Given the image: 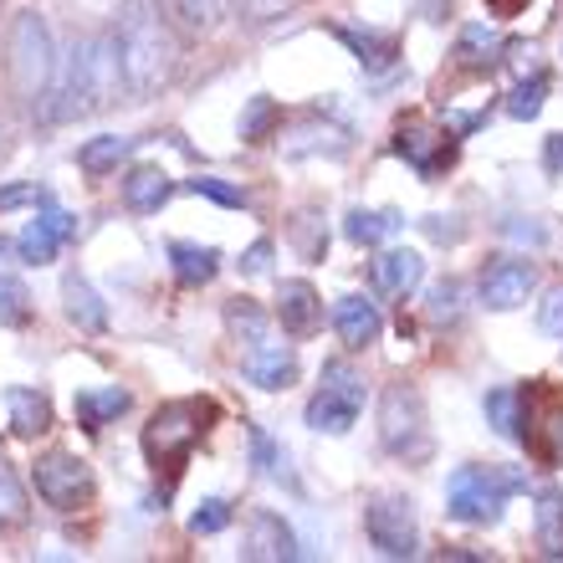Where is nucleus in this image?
Segmentation results:
<instances>
[{
  "mask_svg": "<svg viewBox=\"0 0 563 563\" xmlns=\"http://www.w3.org/2000/svg\"><path fill=\"white\" fill-rule=\"evenodd\" d=\"M113 36H119L129 92L134 98H159L179 73V36L159 15V5L154 0H123L119 21H113Z\"/></svg>",
  "mask_w": 563,
  "mask_h": 563,
  "instance_id": "f257e3e1",
  "label": "nucleus"
},
{
  "mask_svg": "<svg viewBox=\"0 0 563 563\" xmlns=\"http://www.w3.org/2000/svg\"><path fill=\"white\" fill-rule=\"evenodd\" d=\"M512 492H528V476L512 466H461L445 482V512L466 528H492V522H503Z\"/></svg>",
  "mask_w": 563,
  "mask_h": 563,
  "instance_id": "f03ea898",
  "label": "nucleus"
},
{
  "mask_svg": "<svg viewBox=\"0 0 563 563\" xmlns=\"http://www.w3.org/2000/svg\"><path fill=\"white\" fill-rule=\"evenodd\" d=\"M11 88L26 108L46 103V88H52V73H57V46H52V31L36 11H15L11 21Z\"/></svg>",
  "mask_w": 563,
  "mask_h": 563,
  "instance_id": "7ed1b4c3",
  "label": "nucleus"
},
{
  "mask_svg": "<svg viewBox=\"0 0 563 563\" xmlns=\"http://www.w3.org/2000/svg\"><path fill=\"white\" fill-rule=\"evenodd\" d=\"M206 420H210V405L200 400H169L159 405L154 416H148L144 426V456L154 472H179L185 461H190V451L200 445V435H206Z\"/></svg>",
  "mask_w": 563,
  "mask_h": 563,
  "instance_id": "20e7f679",
  "label": "nucleus"
},
{
  "mask_svg": "<svg viewBox=\"0 0 563 563\" xmlns=\"http://www.w3.org/2000/svg\"><path fill=\"white\" fill-rule=\"evenodd\" d=\"M379 445H385L389 456L410 461V466L430 456V416H426L420 389H410V385L385 389V400H379Z\"/></svg>",
  "mask_w": 563,
  "mask_h": 563,
  "instance_id": "39448f33",
  "label": "nucleus"
},
{
  "mask_svg": "<svg viewBox=\"0 0 563 563\" xmlns=\"http://www.w3.org/2000/svg\"><path fill=\"white\" fill-rule=\"evenodd\" d=\"M358 410H364V379L354 374L349 358H328L323 364V385L318 395L308 400V426L318 435H343V430H354Z\"/></svg>",
  "mask_w": 563,
  "mask_h": 563,
  "instance_id": "423d86ee",
  "label": "nucleus"
},
{
  "mask_svg": "<svg viewBox=\"0 0 563 563\" xmlns=\"http://www.w3.org/2000/svg\"><path fill=\"white\" fill-rule=\"evenodd\" d=\"M364 533H369L379 559H416L420 553L416 507H410V497H395V492L369 497V507H364Z\"/></svg>",
  "mask_w": 563,
  "mask_h": 563,
  "instance_id": "0eeeda50",
  "label": "nucleus"
},
{
  "mask_svg": "<svg viewBox=\"0 0 563 563\" xmlns=\"http://www.w3.org/2000/svg\"><path fill=\"white\" fill-rule=\"evenodd\" d=\"M36 497L57 512H73L77 503L92 497V466L77 451H46L36 461Z\"/></svg>",
  "mask_w": 563,
  "mask_h": 563,
  "instance_id": "6e6552de",
  "label": "nucleus"
},
{
  "mask_svg": "<svg viewBox=\"0 0 563 563\" xmlns=\"http://www.w3.org/2000/svg\"><path fill=\"white\" fill-rule=\"evenodd\" d=\"M82 77H88V113H103V108L119 103V88H129V77H123L113 31H98V36L82 42Z\"/></svg>",
  "mask_w": 563,
  "mask_h": 563,
  "instance_id": "1a4fd4ad",
  "label": "nucleus"
},
{
  "mask_svg": "<svg viewBox=\"0 0 563 563\" xmlns=\"http://www.w3.org/2000/svg\"><path fill=\"white\" fill-rule=\"evenodd\" d=\"M395 154H400L410 169H420V175H441L445 164L456 159V134L430 119H405L400 129H395Z\"/></svg>",
  "mask_w": 563,
  "mask_h": 563,
  "instance_id": "9d476101",
  "label": "nucleus"
},
{
  "mask_svg": "<svg viewBox=\"0 0 563 563\" xmlns=\"http://www.w3.org/2000/svg\"><path fill=\"white\" fill-rule=\"evenodd\" d=\"M522 441L533 445L549 466H563V395L522 389Z\"/></svg>",
  "mask_w": 563,
  "mask_h": 563,
  "instance_id": "9b49d317",
  "label": "nucleus"
},
{
  "mask_svg": "<svg viewBox=\"0 0 563 563\" xmlns=\"http://www.w3.org/2000/svg\"><path fill=\"white\" fill-rule=\"evenodd\" d=\"M538 287V267L533 262H522V256H503V262H492L487 272H482V308L492 312H518L528 297H533Z\"/></svg>",
  "mask_w": 563,
  "mask_h": 563,
  "instance_id": "f8f14e48",
  "label": "nucleus"
},
{
  "mask_svg": "<svg viewBox=\"0 0 563 563\" xmlns=\"http://www.w3.org/2000/svg\"><path fill=\"white\" fill-rule=\"evenodd\" d=\"M36 206H42V216H36V221L15 236V252H21V262H26V267H46V262L57 256L62 241L77 236V216H67V210L52 206V195H46V190H42V200H36Z\"/></svg>",
  "mask_w": 563,
  "mask_h": 563,
  "instance_id": "ddd939ff",
  "label": "nucleus"
},
{
  "mask_svg": "<svg viewBox=\"0 0 563 563\" xmlns=\"http://www.w3.org/2000/svg\"><path fill=\"white\" fill-rule=\"evenodd\" d=\"M297 538H292V528L277 518V512H252L246 518V533H241V559L246 563H292L297 559Z\"/></svg>",
  "mask_w": 563,
  "mask_h": 563,
  "instance_id": "4468645a",
  "label": "nucleus"
},
{
  "mask_svg": "<svg viewBox=\"0 0 563 563\" xmlns=\"http://www.w3.org/2000/svg\"><path fill=\"white\" fill-rule=\"evenodd\" d=\"M277 323L292 333V339H312L318 328H323V297H318V287L302 277L282 282L277 287Z\"/></svg>",
  "mask_w": 563,
  "mask_h": 563,
  "instance_id": "2eb2a0df",
  "label": "nucleus"
},
{
  "mask_svg": "<svg viewBox=\"0 0 563 563\" xmlns=\"http://www.w3.org/2000/svg\"><path fill=\"white\" fill-rule=\"evenodd\" d=\"M241 374H246L256 389H287V385H297V354L287 343L262 339L241 354Z\"/></svg>",
  "mask_w": 563,
  "mask_h": 563,
  "instance_id": "dca6fc26",
  "label": "nucleus"
},
{
  "mask_svg": "<svg viewBox=\"0 0 563 563\" xmlns=\"http://www.w3.org/2000/svg\"><path fill=\"white\" fill-rule=\"evenodd\" d=\"M333 328H339L343 349H369V343H379V333H385V318H379V308H374L369 297H339V308H333Z\"/></svg>",
  "mask_w": 563,
  "mask_h": 563,
  "instance_id": "f3484780",
  "label": "nucleus"
},
{
  "mask_svg": "<svg viewBox=\"0 0 563 563\" xmlns=\"http://www.w3.org/2000/svg\"><path fill=\"white\" fill-rule=\"evenodd\" d=\"M169 195H175V179L164 175L159 164H134L129 175H123V206L134 210V216H154V210L169 206Z\"/></svg>",
  "mask_w": 563,
  "mask_h": 563,
  "instance_id": "a211bd4d",
  "label": "nucleus"
},
{
  "mask_svg": "<svg viewBox=\"0 0 563 563\" xmlns=\"http://www.w3.org/2000/svg\"><path fill=\"white\" fill-rule=\"evenodd\" d=\"M369 277L374 287L385 297H405V292H416L420 277H426V262H420V252H405V246H395V252H379L369 262Z\"/></svg>",
  "mask_w": 563,
  "mask_h": 563,
  "instance_id": "6ab92c4d",
  "label": "nucleus"
},
{
  "mask_svg": "<svg viewBox=\"0 0 563 563\" xmlns=\"http://www.w3.org/2000/svg\"><path fill=\"white\" fill-rule=\"evenodd\" d=\"M62 308H67V318H73L82 333H103L108 328L103 297L92 292V282L82 277V272H67V277H62Z\"/></svg>",
  "mask_w": 563,
  "mask_h": 563,
  "instance_id": "aec40b11",
  "label": "nucleus"
},
{
  "mask_svg": "<svg viewBox=\"0 0 563 563\" xmlns=\"http://www.w3.org/2000/svg\"><path fill=\"white\" fill-rule=\"evenodd\" d=\"M129 405H134V395H129V389L103 385V389H82V395L73 400V416H77V426H82V430H103V426H113Z\"/></svg>",
  "mask_w": 563,
  "mask_h": 563,
  "instance_id": "412c9836",
  "label": "nucleus"
},
{
  "mask_svg": "<svg viewBox=\"0 0 563 563\" xmlns=\"http://www.w3.org/2000/svg\"><path fill=\"white\" fill-rule=\"evenodd\" d=\"M339 42L354 52L364 73H389V67H395V57H400V42H395V36H385V31L339 26Z\"/></svg>",
  "mask_w": 563,
  "mask_h": 563,
  "instance_id": "4be33fe9",
  "label": "nucleus"
},
{
  "mask_svg": "<svg viewBox=\"0 0 563 563\" xmlns=\"http://www.w3.org/2000/svg\"><path fill=\"white\" fill-rule=\"evenodd\" d=\"M5 410H11V430L15 435H26V441H36V435L52 426V400H46L42 389L11 385L5 389Z\"/></svg>",
  "mask_w": 563,
  "mask_h": 563,
  "instance_id": "5701e85b",
  "label": "nucleus"
},
{
  "mask_svg": "<svg viewBox=\"0 0 563 563\" xmlns=\"http://www.w3.org/2000/svg\"><path fill=\"white\" fill-rule=\"evenodd\" d=\"M169 267H175L179 287H206L221 272V252L216 246H200V241H175L169 246Z\"/></svg>",
  "mask_w": 563,
  "mask_h": 563,
  "instance_id": "b1692460",
  "label": "nucleus"
},
{
  "mask_svg": "<svg viewBox=\"0 0 563 563\" xmlns=\"http://www.w3.org/2000/svg\"><path fill=\"white\" fill-rule=\"evenodd\" d=\"M134 148H139V139H129V134H98L77 148V169H82V175H113Z\"/></svg>",
  "mask_w": 563,
  "mask_h": 563,
  "instance_id": "393cba45",
  "label": "nucleus"
},
{
  "mask_svg": "<svg viewBox=\"0 0 563 563\" xmlns=\"http://www.w3.org/2000/svg\"><path fill=\"white\" fill-rule=\"evenodd\" d=\"M400 210H364L354 206L349 216H343V236L354 241V246H379L385 236H395L400 231Z\"/></svg>",
  "mask_w": 563,
  "mask_h": 563,
  "instance_id": "a878e982",
  "label": "nucleus"
},
{
  "mask_svg": "<svg viewBox=\"0 0 563 563\" xmlns=\"http://www.w3.org/2000/svg\"><path fill=\"white\" fill-rule=\"evenodd\" d=\"M482 410H487V426L497 430L503 441H522V389L518 385L492 389L487 400H482Z\"/></svg>",
  "mask_w": 563,
  "mask_h": 563,
  "instance_id": "bb28decb",
  "label": "nucleus"
},
{
  "mask_svg": "<svg viewBox=\"0 0 563 563\" xmlns=\"http://www.w3.org/2000/svg\"><path fill=\"white\" fill-rule=\"evenodd\" d=\"M497 52H507V42L492 26H466V31H461V42H456V62H461V67L487 73V67H497Z\"/></svg>",
  "mask_w": 563,
  "mask_h": 563,
  "instance_id": "cd10ccee",
  "label": "nucleus"
},
{
  "mask_svg": "<svg viewBox=\"0 0 563 563\" xmlns=\"http://www.w3.org/2000/svg\"><path fill=\"white\" fill-rule=\"evenodd\" d=\"M31 518V503H26V487L5 456H0V528H21Z\"/></svg>",
  "mask_w": 563,
  "mask_h": 563,
  "instance_id": "c85d7f7f",
  "label": "nucleus"
},
{
  "mask_svg": "<svg viewBox=\"0 0 563 563\" xmlns=\"http://www.w3.org/2000/svg\"><path fill=\"white\" fill-rule=\"evenodd\" d=\"M225 323H231V333H236L241 343H246V349H252V343H262L267 339V312L256 308L252 297H231V308H225Z\"/></svg>",
  "mask_w": 563,
  "mask_h": 563,
  "instance_id": "c756f323",
  "label": "nucleus"
},
{
  "mask_svg": "<svg viewBox=\"0 0 563 563\" xmlns=\"http://www.w3.org/2000/svg\"><path fill=\"white\" fill-rule=\"evenodd\" d=\"M277 103H272L267 92H256L252 103H246V113H241V123H236V134H241V144H262V139L277 129Z\"/></svg>",
  "mask_w": 563,
  "mask_h": 563,
  "instance_id": "7c9ffc66",
  "label": "nucleus"
},
{
  "mask_svg": "<svg viewBox=\"0 0 563 563\" xmlns=\"http://www.w3.org/2000/svg\"><path fill=\"white\" fill-rule=\"evenodd\" d=\"M461 302H466V287H461L456 277L435 282V287H430V297H426L430 323H456V318H461Z\"/></svg>",
  "mask_w": 563,
  "mask_h": 563,
  "instance_id": "2f4dec72",
  "label": "nucleus"
},
{
  "mask_svg": "<svg viewBox=\"0 0 563 563\" xmlns=\"http://www.w3.org/2000/svg\"><path fill=\"white\" fill-rule=\"evenodd\" d=\"M252 461L262 466V476H272V482H292V472H287V451H282L262 426H252Z\"/></svg>",
  "mask_w": 563,
  "mask_h": 563,
  "instance_id": "473e14b6",
  "label": "nucleus"
},
{
  "mask_svg": "<svg viewBox=\"0 0 563 563\" xmlns=\"http://www.w3.org/2000/svg\"><path fill=\"white\" fill-rule=\"evenodd\" d=\"M31 323V292L21 277H0V328H26Z\"/></svg>",
  "mask_w": 563,
  "mask_h": 563,
  "instance_id": "72a5a7b5",
  "label": "nucleus"
},
{
  "mask_svg": "<svg viewBox=\"0 0 563 563\" xmlns=\"http://www.w3.org/2000/svg\"><path fill=\"white\" fill-rule=\"evenodd\" d=\"M543 98H549V77L533 73L528 82H518V88H512V98H507V113L528 123V119H538V113H543Z\"/></svg>",
  "mask_w": 563,
  "mask_h": 563,
  "instance_id": "f704fd0d",
  "label": "nucleus"
},
{
  "mask_svg": "<svg viewBox=\"0 0 563 563\" xmlns=\"http://www.w3.org/2000/svg\"><path fill=\"white\" fill-rule=\"evenodd\" d=\"M292 241H297V252L308 256V262H323V252H328V231H323V221L312 216V210H302L292 221Z\"/></svg>",
  "mask_w": 563,
  "mask_h": 563,
  "instance_id": "c9c22d12",
  "label": "nucleus"
},
{
  "mask_svg": "<svg viewBox=\"0 0 563 563\" xmlns=\"http://www.w3.org/2000/svg\"><path fill=\"white\" fill-rule=\"evenodd\" d=\"M175 15L190 31H216L225 15V0H175Z\"/></svg>",
  "mask_w": 563,
  "mask_h": 563,
  "instance_id": "e433bc0d",
  "label": "nucleus"
},
{
  "mask_svg": "<svg viewBox=\"0 0 563 563\" xmlns=\"http://www.w3.org/2000/svg\"><path fill=\"white\" fill-rule=\"evenodd\" d=\"M190 190L206 195V200H216V206H231V210H246V206H252V200H246V190H236V185H225V179H216V175H195Z\"/></svg>",
  "mask_w": 563,
  "mask_h": 563,
  "instance_id": "4c0bfd02",
  "label": "nucleus"
},
{
  "mask_svg": "<svg viewBox=\"0 0 563 563\" xmlns=\"http://www.w3.org/2000/svg\"><path fill=\"white\" fill-rule=\"evenodd\" d=\"M225 522H231V503H221V497H206V503L195 507V518H190V533H221Z\"/></svg>",
  "mask_w": 563,
  "mask_h": 563,
  "instance_id": "58836bf2",
  "label": "nucleus"
},
{
  "mask_svg": "<svg viewBox=\"0 0 563 563\" xmlns=\"http://www.w3.org/2000/svg\"><path fill=\"white\" fill-rule=\"evenodd\" d=\"M538 328L549 333V339H563V287H553L543 297V308H538Z\"/></svg>",
  "mask_w": 563,
  "mask_h": 563,
  "instance_id": "ea45409f",
  "label": "nucleus"
},
{
  "mask_svg": "<svg viewBox=\"0 0 563 563\" xmlns=\"http://www.w3.org/2000/svg\"><path fill=\"white\" fill-rule=\"evenodd\" d=\"M503 236L522 241V246H543V241H549V231H543L533 216H512V221H503Z\"/></svg>",
  "mask_w": 563,
  "mask_h": 563,
  "instance_id": "a19ab883",
  "label": "nucleus"
},
{
  "mask_svg": "<svg viewBox=\"0 0 563 563\" xmlns=\"http://www.w3.org/2000/svg\"><path fill=\"white\" fill-rule=\"evenodd\" d=\"M231 5H236L252 26H267V21H277V15L287 11V0H231Z\"/></svg>",
  "mask_w": 563,
  "mask_h": 563,
  "instance_id": "79ce46f5",
  "label": "nucleus"
},
{
  "mask_svg": "<svg viewBox=\"0 0 563 563\" xmlns=\"http://www.w3.org/2000/svg\"><path fill=\"white\" fill-rule=\"evenodd\" d=\"M426 236L435 241V246H451V241H461V225H456V216H426Z\"/></svg>",
  "mask_w": 563,
  "mask_h": 563,
  "instance_id": "37998d69",
  "label": "nucleus"
},
{
  "mask_svg": "<svg viewBox=\"0 0 563 563\" xmlns=\"http://www.w3.org/2000/svg\"><path fill=\"white\" fill-rule=\"evenodd\" d=\"M267 267H272V241H256V246H246V256H241V272H246V277H262Z\"/></svg>",
  "mask_w": 563,
  "mask_h": 563,
  "instance_id": "c03bdc74",
  "label": "nucleus"
},
{
  "mask_svg": "<svg viewBox=\"0 0 563 563\" xmlns=\"http://www.w3.org/2000/svg\"><path fill=\"white\" fill-rule=\"evenodd\" d=\"M36 200H42V190H36V185H5V190H0V210L36 206Z\"/></svg>",
  "mask_w": 563,
  "mask_h": 563,
  "instance_id": "a18cd8bd",
  "label": "nucleus"
},
{
  "mask_svg": "<svg viewBox=\"0 0 563 563\" xmlns=\"http://www.w3.org/2000/svg\"><path fill=\"white\" fill-rule=\"evenodd\" d=\"M549 169H553V175H563V134L549 139Z\"/></svg>",
  "mask_w": 563,
  "mask_h": 563,
  "instance_id": "49530a36",
  "label": "nucleus"
},
{
  "mask_svg": "<svg viewBox=\"0 0 563 563\" xmlns=\"http://www.w3.org/2000/svg\"><path fill=\"white\" fill-rule=\"evenodd\" d=\"M528 0H487V11H497V15H518Z\"/></svg>",
  "mask_w": 563,
  "mask_h": 563,
  "instance_id": "de8ad7c7",
  "label": "nucleus"
},
{
  "mask_svg": "<svg viewBox=\"0 0 563 563\" xmlns=\"http://www.w3.org/2000/svg\"><path fill=\"white\" fill-rule=\"evenodd\" d=\"M559 553H563V522H559V549H553V559H559Z\"/></svg>",
  "mask_w": 563,
  "mask_h": 563,
  "instance_id": "09e8293b",
  "label": "nucleus"
}]
</instances>
